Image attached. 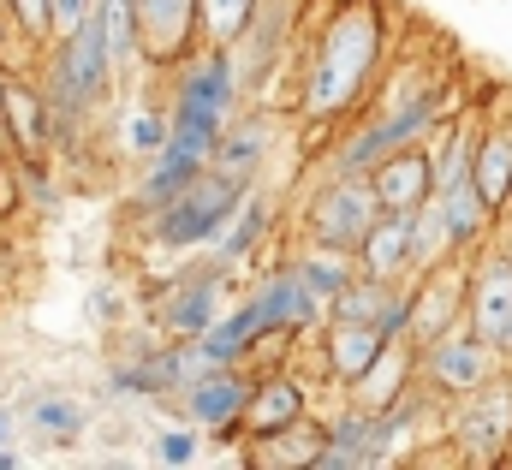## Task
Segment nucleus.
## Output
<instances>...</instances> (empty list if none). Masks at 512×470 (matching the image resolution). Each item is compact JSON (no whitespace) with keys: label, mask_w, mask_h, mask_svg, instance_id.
Segmentation results:
<instances>
[{"label":"nucleus","mask_w":512,"mask_h":470,"mask_svg":"<svg viewBox=\"0 0 512 470\" xmlns=\"http://www.w3.org/2000/svg\"><path fill=\"white\" fill-rule=\"evenodd\" d=\"M322 447H328V429H316V423H286L280 435H262V465H310L316 470V459H322Z\"/></svg>","instance_id":"nucleus-21"},{"label":"nucleus","mask_w":512,"mask_h":470,"mask_svg":"<svg viewBox=\"0 0 512 470\" xmlns=\"http://www.w3.org/2000/svg\"><path fill=\"white\" fill-rule=\"evenodd\" d=\"M382 215L387 209H382V197H376V185H370L364 173H340V179L316 197V209H310V233L322 238L328 250H358Z\"/></svg>","instance_id":"nucleus-3"},{"label":"nucleus","mask_w":512,"mask_h":470,"mask_svg":"<svg viewBox=\"0 0 512 470\" xmlns=\"http://www.w3.org/2000/svg\"><path fill=\"white\" fill-rule=\"evenodd\" d=\"M364 465H376V411L370 405L364 411H346L328 429V447L316 459V470H364Z\"/></svg>","instance_id":"nucleus-16"},{"label":"nucleus","mask_w":512,"mask_h":470,"mask_svg":"<svg viewBox=\"0 0 512 470\" xmlns=\"http://www.w3.org/2000/svg\"><path fill=\"white\" fill-rule=\"evenodd\" d=\"M161 322H167L173 334H185V340L209 334V328L221 322V280H215V274H191V280H179V286L161 298Z\"/></svg>","instance_id":"nucleus-14"},{"label":"nucleus","mask_w":512,"mask_h":470,"mask_svg":"<svg viewBox=\"0 0 512 470\" xmlns=\"http://www.w3.org/2000/svg\"><path fill=\"white\" fill-rule=\"evenodd\" d=\"M465 322H471V334H483L501 352V334H507V322H512V262L507 256H489L477 268V286L465 298Z\"/></svg>","instance_id":"nucleus-10"},{"label":"nucleus","mask_w":512,"mask_h":470,"mask_svg":"<svg viewBox=\"0 0 512 470\" xmlns=\"http://www.w3.org/2000/svg\"><path fill=\"white\" fill-rule=\"evenodd\" d=\"M453 441L477 465L507 459V447H512V387L507 381H483L477 393H465V405L453 417Z\"/></svg>","instance_id":"nucleus-5"},{"label":"nucleus","mask_w":512,"mask_h":470,"mask_svg":"<svg viewBox=\"0 0 512 470\" xmlns=\"http://www.w3.org/2000/svg\"><path fill=\"white\" fill-rule=\"evenodd\" d=\"M12 465H18V459H12V453H0V470H12Z\"/></svg>","instance_id":"nucleus-34"},{"label":"nucleus","mask_w":512,"mask_h":470,"mask_svg":"<svg viewBox=\"0 0 512 470\" xmlns=\"http://www.w3.org/2000/svg\"><path fill=\"white\" fill-rule=\"evenodd\" d=\"M298 417H304V387L286 381V375L262 381V387L251 393V405H245V429H251L256 441H262V435H280V429L298 423Z\"/></svg>","instance_id":"nucleus-17"},{"label":"nucleus","mask_w":512,"mask_h":470,"mask_svg":"<svg viewBox=\"0 0 512 470\" xmlns=\"http://www.w3.org/2000/svg\"><path fill=\"white\" fill-rule=\"evenodd\" d=\"M149 60H179L197 42V0H131Z\"/></svg>","instance_id":"nucleus-9"},{"label":"nucleus","mask_w":512,"mask_h":470,"mask_svg":"<svg viewBox=\"0 0 512 470\" xmlns=\"http://www.w3.org/2000/svg\"><path fill=\"white\" fill-rule=\"evenodd\" d=\"M304 274L316 280V292L334 304V292H346L352 286V262H346V250H334V256H310L304 262Z\"/></svg>","instance_id":"nucleus-28"},{"label":"nucleus","mask_w":512,"mask_h":470,"mask_svg":"<svg viewBox=\"0 0 512 470\" xmlns=\"http://www.w3.org/2000/svg\"><path fill=\"white\" fill-rule=\"evenodd\" d=\"M411 227H417V215L387 209L382 221L370 227V238L358 244V268H364V274H376V280H393V286H399V274H411V268H417V256H411Z\"/></svg>","instance_id":"nucleus-12"},{"label":"nucleus","mask_w":512,"mask_h":470,"mask_svg":"<svg viewBox=\"0 0 512 470\" xmlns=\"http://www.w3.org/2000/svg\"><path fill=\"white\" fill-rule=\"evenodd\" d=\"M370 185L382 197V209H399V215H417L423 203H435V155L423 149H393L387 161L370 167Z\"/></svg>","instance_id":"nucleus-7"},{"label":"nucleus","mask_w":512,"mask_h":470,"mask_svg":"<svg viewBox=\"0 0 512 470\" xmlns=\"http://www.w3.org/2000/svg\"><path fill=\"white\" fill-rule=\"evenodd\" d=\"M0 435H6V417H0Z\"/></svg>","instance_id":"nucleus-35"},{"label":"nucleus","mask_w":512,"mask_h":470,"mask_svg":"<svg viewBox=\"0 0 512 470\" xmlns=\"http://www.w3.org/2000/svg\"><path fill=\"white\" fill-rule=\"evenodd\" d=\"M262 143H268V131H262L256 119H245V125L221 131V149H215V161H209V167H221L227 179L251 185V173H256V155H262Z\"/></svg>","instance_id":"nucleus-25"},{"label":"nucleus","mask_w":512,"mask_h":470,"mask_svg":"<svg viewBox=\"0 0 512 470\" xmlns=\"http://www.w3.org/2000/svg\"><path fill=\"white\" fill-rule=\"evenodd\" d=\"M167 137H173V114L161 119L155 108L131 114V125H126V143L137 149V155H161V149H167Z\"/></svg>","instance_id":"nucleus-27"},{"label":"nucleus","mask_w":512,"mask_h":470,"mask_svg":"<svg viewBox=\"0 0 512 470\" xmlns=\"http://www.w3.org/2000/svg\"><path fill=\"white\" fill-rule=\"evenodd\" d=\"M459 304H465V298H459V286H453L447 274H435V280H429V292H423V298L411 304V334H417L423 346H435V340H441V334L453 328Z\"/></svg>","instance_id":"nucleus-20"},{"label":"nucleus","mask_w":512,"mask_h":470,"mask_svg":"<svg viewBox=\"0 0 512 470\" xmlns=\"http://www.w3.org/2000/svg\"><path fill=\"white\" fill-rule=\"evenodd\" d=\"M155 453H161L167 465H191V459H197V441H191L185 429H167V435L155 441Z\"/></svg>","instance_id":"nucleus-31"},{"label":"nucleus","mask_w":512,"mask_h":470,"mask_svg":"<svg viewBox=\"0 0 512 470\" xmlns=\"http://www.w3.org/2000/svg\"><path fill=\"white\" fill-rule=\"evenodd\" d=\"M251 191L239 185V179H227L221 167H209V173H197L167 209H161V244H173V250H191V244H215V238L233 227V215H239V203H245Z\"/></svg>","instance_id":"nucleus-2"},{"label":"nucleus","mask_w":512,"mask_h":470,"mask_svg":"<svg viewBox=\"0 0 512 470\" xmlns=\"http://www.w3.org/2000/svg\"><path fill=\"white\" fill-rule=\"evenodd\" d=\"M471 173H477V191L489 197V209H501L512 197V125H495V131L477 143Z\"/></svg>","instance_id":"nucleus-18"},{"label":"nucleus","mask_w":512,"mask_h":470,"mask_svg":"<svg viewBox=\"0 0 512 470\" xmlns=\"http://www.w3.org/2000/svg\"><path fill=\"white\" fill-rule=\"evenodd\" d=\"M245 405H251V387L233 369H209L185 387V417L197 429H233V417H245Z\"/></svg>","instance_id":"nucleus-11"},{"label":"nucleus","mask_w":512,"mask_h":470,"mask_svg":"<svg viewBox=\"0 0 512 470\" xmlns=\"http://www.w3.org/2000/svg\"><path fill=\"white\" fill-rule=\"evenodd\" d=\"M0 114H6V131L18 149H42V137L54 131V108H42L24 84H6L0 90Z\"/></svg>","instance_id":"nucleus-19"},{"label":"nucleus","mask_w":512,"mask_h":470,"mask_svg":"<svg viewBox=\"0 0 512 470\" xmlns=\"http://www.w3.org/2000/svg\"><path fill=\"white\" fill-rule=\"evenodd\" d=\"M376 54H382V24H376V12H370V6H346V12L328 24V36H322V54H316V66H310L304 108L316 119L340 114V108L364 90Z\"/></svg>","instance_id":"nucleus-1"},{"label":"nucleus","mask_w":512,"mask_h":470,"mask_svg":"<svg viewBox=\"0 0 512 470\" xmlns=\"http://www.w3.org/2000/svg\"><path fill=\"white\" fill-rule=\"evenodd\" d=\"M423 369H429V381L435 387H447V393H477L489 375H495V346L483 340V334H441L429 352H423Z\"/></svg>","instance_id":"nucleus-6"},{"label":"nucleus","mask_w":512,"mask_h":470,"mask_svg":"<svg viewBox=\"0 0 512 470\" xmlns=\"http://www.w3.org/2000/svg\"><path fill=\"white\" fill-rule=\"evenodd\" d=\"M90 6H96V0H54V30H60V36H72V30L90 18Z\"/></svg>","instance_id":"nucleus-32"},{"label":"nucleus","mask_w":512,"mask_h":470,"mask_svg":"<svg viewBox=\"0 0 512 470\" xmlns=\"http://www.w3.org/2000/svg\"><path fill=\"white\" fill-rule=\"evenodd\" d=\"M197 173H203V161L167 143V149L155 155V167H149V179H143V203H149V209H167V203H173V197H179V191H185V185H191Z\"/></svg>","instance_id":"nucleus-24"},{"label":"nucleus","mask_w":512,"mask_h":470,"mask_svg":"<svg viewBox=\"0 0 512 470\" xmlns=\"http://www.w3.org/2000/svg\"><path fill=\"white\" fill-rule=\"evenodd\" d=\"M262 227H268V209H262V197H245V203H239V215H233V227L221 233V262H239L256 238H262Z\"/></svg>","instance_id":"nucleus-26"},{"label":"nucleus","mask_w":512,"mask_h":470,"mask_svg":"<svg viewBox=\"0 0 512 470\" xmlns=\"http://www.w3.org/2000/svg\"><path fill=\"white\" fill-rule=\"evenodd\" d=\"M233 96H239V72H233L227 48L203 54V60L185 66V78H179V108H203V114L227 119L233 114Z\"/></svg>","instance_id":"nucleus-15"},{"label":"nucleus","mask_w":512,"mask_h":470,"mask_svg":"<svg viewBox=\"0 0 512 470\" xmlns=\"http://www.w3.org/2000/svg\"><path fill=\"white\" fill-rule=\"evenodd\" d=\"M501 352H507V357H512V322H507V334H501Z\"/></svg>","instance_id":"nucleus-33"},{"label":"nucleus","mask_w":512,"mask_h":470,"mask_svg":"<svg viewBox=\"0 0 512 470\" xmlns=\"http://www.w3.org/2000/svg\"><path fill=\"white\" fill-rule=\"evenodd\" d=\"M251 304H256V316H262V328H268V334H280V328H310V322L328 310V298L316 292V280L304 274V262H298V268H286V274H274Z\"/></svg>","instance_id":"nucleus-8"},{"label":"nucleus","mask_w":512,"mask_h":470,"mask_svg":"<svg viewBox=\"0 0 512 470\" xmlns=\"http://www.w3.org/2000/svg\"><path fill=\"white\" fill-rule=\"evenodd\" d=\"M256 6L262 0H197V36L209 48H233L245 30H251Z\"/></svg>","instance_id":"nucleus-23"},{"label":"nucleus","mask_w":512,"mask_h":470,"mask_svg":"<svg viewBox=\"0 0 512 470\" xmlns=\"http://www.w3.org/2000/svg\"><path fill=\"white\" fill-rule=\"evenodd\" d=\"M12 12H18L24 36H48L54 30V0H12Z\"/></svg>","instance_id":"nucleus-30"},{"label":"nucleus","mask_w":512,"mask_h":470,"mask_svg":"<svg viewBox=\"0 0 512 470\" xmlns=\"http://www.w3.org/2000/svg\"><path fill=\"white\" fill-rule=\"evenodd\" d=\"M441 108H447V90H429V96H417V102H405L399 114H387V119H376L370 131H358L346 149H340V173H370L376 161H387L393 149H405V143H417L435 119H441Z\"/></svg>","instance_id":"nucleus-4"},{"label":"nucleus","mask_w":512,"mask_h":470,"mask_svg":"<svg viewBox=\"0 0 512 470\" xmlns=\"http://www.w3.org/2000/svg\"><path fill=\"white\" fill-rule=\"evenodd\" d=\"M30 423H36V429H54V435H72V429H78V405H66V399H36V405H30Z\"/></svg>","instance_id":"nucleus-29"},{"label":"nucleus","mask_w":512,"mask_h":470,"mask_svg":"<svg viewBox=\"0 0 512 470\" xmlns=\"http://www.w3.org/2000/svg\"><path fill=\"white\" fill-rule=\"evenodd\" d=\"M387 346H393V340H387L376 322H340V316H334V328H328V369H334V381H352V387H358V381L387 357Z\"/></svg>","instance_id":"nucleus-13"},{"label":"nucleus","mask_w":512,"mask_h":470,"mask_svg":"<svg viewBox=\"0 0 512 470\" xmlns=\"http://www.w3.org/2000/svg\"><path fill=\"white\" fill-rule=\"evenodd\" d=\"M453 250H459V233H453V221H447V203L435 197V203H423V209H417L411 256H417V268H441Z\"/></svg>","instance_id":"nucleus-22"}]
</instances>
